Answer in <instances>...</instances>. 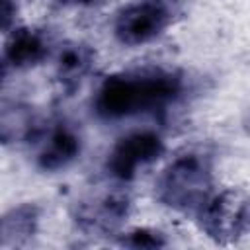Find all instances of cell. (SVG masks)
Masks as SVG:
<instances>
[{
  "label": "cell",
  "mask_w": 250,
  "mask_h": 250,
  "mask_svg": "<svg viewBox=\"0 0 250 250\" xmlns=\"http://www.w3.org/2000/svg\"><path fill=\"white\" fill-rule=\"evenodd\" d=\"M213 158L207 152H184L176 156L158 176L156 199L178 213L197 215L213 195Z\"/></svg>",
  "instance_id": "2"
},
{
  "label": "cell",
  "mask_w": 250,
  "mask_h": 250,
  "mask_svg": "<svg viewBox=\"0 0 250 250\" xmlns=\"http://www.w3.org/2000/svg\"><path fill=\"white\" fill-rule=\"evenodd\" d=\"M195 217L211 240L232 244L250 232V193L238 188L213 193Z\"/></svg>",
  "instance_id": "4"
},
{
  "label": "cell",
  "mask_w": 250,
  "mask_h": 250,
  "mask_svg": "<svg viewBox=\"0 0 250 250\" xmlns=\"http://www.w3.org/2000/svg\"><path fill=\"white\" fill-rule=\"evenodd\" d=\"M43 135L39 119L33 115V111L27 105L21 104H2L0 109V137L8 143H20L27 139H37Z\"/></svg>",
  "instance_id": "11"
},
{
  "label": "cell",
  "mask_w": 250,
  "mask_h": 250,
  "mask_svg": "<svg viewBox=\"0 0 250 250\" xmlns=\"http://www.w3.org/2000/svg\"><path fill=\"white\" fill-rule=\"evenodd\" d=\"M96 53L86 43H66L59 49L55 62V78L64 94H72L80 88L82 80L94 68Z\"/></svg>",
  "instance_id": "9"
},
{
  "label": "cell",
  "mask_w": 250,
  "mask_h": 250,
  "mask_svg": "<svg viewBox=\"0 0 250 250\" xmlns=\"http://www.w3.org/2000/svg\"><path fill=\"white\" fill-rule=\"evenodd\" d=\"M166 150L164 139L154 133V131H133L111 146L107 160H105V170L107 174L117 180V182H131L154 164Z\"/></svg>",
  "instance_id": "5"
},
{
  "label": "cell",
  "mask_w": 250,
  "mask_h": 250,
  "mask_svg": "<svg viewBox=\"0 0 250 250\" xmlns=\"http://www.w3.org/2000/svg\"><path fill=\"white\" fill-rule=\"evenodd\" d=\"M186 92L188 80L178 70H123L104 78L92 98V111L102 121L158 113L182 102Z\"/></svg>",
  "instance_id": "1"
},
{
  "label": "cell",
  "mask_w": 250,
  "mask_h": 250,
  "mask_svg": "<svg viewBox=\"0 0 250 250\" xmlns=\"http://www.w3.org/2000/svg\"><path fill=\"white\" fill-rule=\"evenodd\" d=\"M82 154V137L68 123H57L51 127L35 156V164L41 172L55 174L72 166Z\"/></svg>",
  "instance_id": "8"
},
{
  "label": "cell",
  "mask_w": 250,
  "mask_h": 250,
  "mask_svg": "<svg viewBox=\"0 0 250 250\" xmlns=\"http://www.w3.org/2000/svg\"><path fill=\"white\" fill-rule=\"evenodd\" d=\"M180 16L178 0H135L113 20V37L125 47H139L158 39Z\"/></svg>",
  "instance_id": "3"
},
{
  "label": "cell",
  "mask_w": 250,
  "mask_h": 250,
  "mask_svg": "<svg viewBox=\"0 0 250 250\" xmlns=\"http://www.w3.org/2000/svg\"><path fill=\"white\" fill-rule=\"evenodd\" d=\"M242 129L250 135V109L246 111V115H244V119H242Z\"/></svg>",
  "instance_id": "15"
},
{
  "label": "cell",
  "mask_w": 250,
  "mask_h": 250,
  "mask_svg": "<svg viewBox=\"0 0 250 250\" xmlns=\"http://www.w3.org/2000/svg\"><path fill=\"white\" fill-rule=\"evenodd\" d=\"M131 213V197L121 189H107L80 199L74 207V225L88 236L113 234Z\"/></svg>",
  "instance_id": "6"
},
{
  "label": "cell",
  "mask_w": 250,
  "mask_h": 250,
  "mask_svg": "<svg viewBox=\"0 0 250 250\" xmlns=\"http://www.w3.org/2000/svg\"><path fill=\"white\" fill-rule=\"evenodd\" d=\"M117 242L125 248H135V250H156L168 244L162 230L148 229V227H137L121 232Z\"/></svg>",
  "instance_id": "12"
},
{
  "label": "cell",
  "mask_w": 250,
  "mask_h": 250,
  "mask_svg": "<svg viewBox=\"0 0 250 250\" xmlns=\"http://www.w3.org/2000/svg\"><path fill=\"white\" fill-rule=\"evenodd\" d=\"M51 55V39L43 29L16 27L8 33L2 53L4 74L8 70H27L41 64Z\"/></svg>",
  "instance_id": "7"
},
{
  "label": "cell",
  "mask_w": 250,
  "mask_h": 250,
  "mask_svg": "<svg viewBox=\"0 0 250 250\" xmlns=\"http://www.w3.org/2000/svg\"><path fill=\"white\" fill-rule=\"evenodd\" d=\"M16 14H18V0H0V20H2L4 33H10Z\"/></svg>",
  "instance_id": "13"
},
{
  "label": "cell",
  "mask_w": 250,
  "mask_h": 250,
  "mask_svg": "<svg viewBox=\"0 0 250 250\" xmlns=\"http://www.w3.org/2000/svg\"><path fill=\"white\" fill-rule=\"evenodd\" d=\"M61 2L66 6H96V4H102L105 0H61Z\"/></svg>",
  "instance_id": "14"
},
{
  "label": "cell",
  "mask_w": 250,
  "mask_h": 250,
  "mask_svg": "<svg viewBox=\"0 0 250 250\" xmlns=\"http://www.w3.org/2000/svg\"><path fill=\"white\" fill-rule=\"evenodd\" d=\"M41 211L35 203H20L4 213L0 223V248H21L25 246L39 229Z\"/></svg>",
  "instance_id": "10"
}]
</instances>
